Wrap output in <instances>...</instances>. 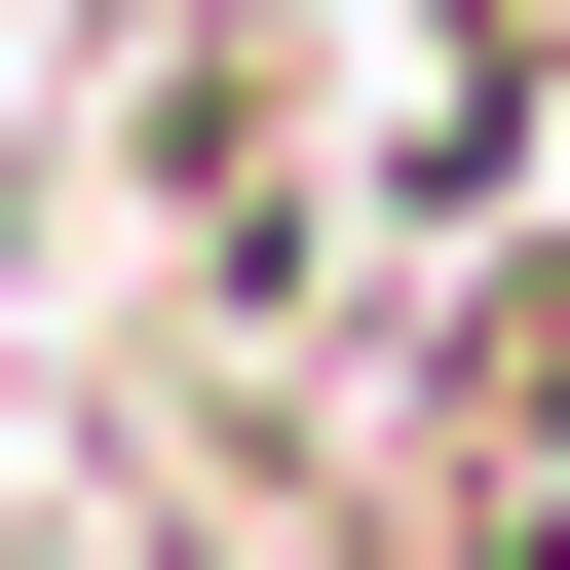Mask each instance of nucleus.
<instances>
[{
    "instance_id": "nucleus-1",
    "label": "nucleus",
    "mask_w": 570,
    "mask_h": 570,
    "mask_svg": "<svg viewBox=\"0 0 570 570\" xmlns=\"http://www.w3.org/2000/svg\"><path fill=\"white\" fill-rule=\"evenodd\" d=\"M456 570H570V266H494L456 343Z\"/></svg>"
}]
</instances>
